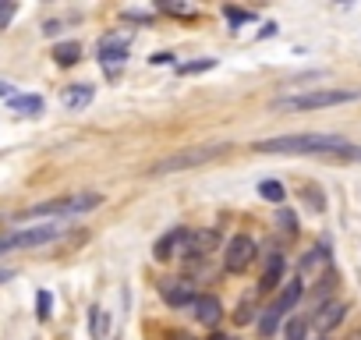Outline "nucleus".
I'll return each mask as SVG.
<instances>
[{"label":"nucleus","instance_id":"f257e3e1","mask_svg":"<svg viewBox=\"0 0 361 340\" xmlns=\"http://www.w3.org/2000/svg\"><path fill=\"white\" fill-rule=\"evenodd\" d=\"M252 152H284V156H326V160H361V145L340 138V135H322V132H301V135H280V138H262L252 142Z\"/></svg>","mask_w":361,"mask_h":340},{"label":"nucleus","instance_id":"f03ea898","mask_svg":"<svg viewBox=\"0 0 361 340\" xmlns=\"http://www.w3.org/2000/svg\"><path fill=\"white\" fill-rule=\"evenodd\" d=\"M227 152H230V142H198V145H185V149L170 152V156L156 160L153 167H149V174H153V177H163V174L195 170V167H205V163L227 156Z\"/></svg>","mask_w":361,"mask_h":340},{"label":"nucleus","instance_id":"7ed1b4c3","mask_svg":"<svg viewBox=\"0 0 361 340\" xmlns=\"http://www.w3.org/2000/svg\"><path fill=\"white\" fill-rule=\"evenodd\" d=\"M354 100H361V89H312V92H301V96L277 100L273 110L277 114H312V110H326V107H344Z\"/></svg>","mask_w":361,"mask_h":340},{"label":"nucleus","instance_id":"20e7f679","mask_svg":"<svg viewBox=\"0 0 361 340\" xmlns=\"http://www.w3.org/2000/svg\"><path fill=\"white\" fill-rule=\"evenodd\" d=\"M107 195L100 192H85V195H64V199H50L39 206H28L18 213V220H36V216H82V213H93L103 206Z\"/></svg>","mask_w":361,"mask_h":340},{"label":"nucleus","instance_id":"39448f33","mask_svg":"<svg viewBox=\"0 0 361 340\" xmlns=\"http://www.w3.org/2000/svg\"><path fill=\"white\" fill-rule=\"evenodd\" d=\"M64 234V227L57 224H36V227H21L15 234H4L0 238V256L4 252H18V249H39V244H50Z\"/></svg>","mask_w":361,"mask_h":340},{"label":"nucleus","instance_id":"423d86ee","mask_svg":"<svg viewBox=\"0 0 361 340\" xmlns=\"http://www.w3.org/2000/svg\"><path fill=\"white\" fill-rule=\"evenodd\" d=\"M255 256H259V244L248 234H234L223 249V269L227 273H245L255 262Z\"/></svg>","mask_w":361,"mask_h":340},{"label":"nucleus","instance_id":"0eeeda50","mask_svg":"<svg viewBox=\"0 0 361 340\" xmlns=\"http://www.w3.org/2000/svg\"><path fill=\"white\" fill-rule=\"evenodd\" d=\"M188 244H192V227H170V231L153 244V259L167 262V259H174L177 252L185 256V252H188Z\"/></svg>","mask_w":361,"mask_h":340},{"label":"nucleus","instance_id":"6e6552de","mask_svg":"<svg viewBox=\"0 0 361 340\" xmlns=\"http://www.w3.org/2000/svg\"><path fill=\"white\" fill-rule=\"evenodd\" d=\"M192 312H195V323L198 326H220V319H223V301L216 298V294H198L195 298V305H192Z\"/></svg>","mask_w":361,"mask_h":340},{"label":"nucleus","instance_id":"1a4fd4ad","mask_svg":"<svg viewBox=\"0 0 361 340\" xmlns=\"http://www.w3.org/2000/svg\"><path fill=\"white\" fill-rule=\"evenodd\" d=\"M128 60V39H120V36H107L103 43H100V64H103V71H117L120 64Z\"/></svg>","mask_w":361,"mask_h":340},{"label":"nucleus","instance_id":"9d476101","mask_svg":"<svg viewBox=\"0 0 361 340\" xmlns=\"http://www.w3.org/2000/svg\"><path fill=\"white\" fill-rule=\"evenodd\" d=\"M160 294H163V301H167L170 308H188V305H195V298H198L188 280H163V284H160Z\"/></svg>","mask_w":361,"mask_h":340},{"label":"nucleus","instance_id":"9b49d317","mask_svg":"<svg viewBox=\"0 0 361 340\" xmlns=\"http://www.w3.org/2000/svg\"><path fill=\"white\" fill-rule=\"evenodd\" d=\"M284 273H287V259H284V252H273V256L266 259V269H262V276H259V294L277 291L280 280H284Z\"/></svg>","mask_w":361,"mask_h":340},{"label":"nucleus","instance_id":"f8f14e48","mask_svg":"<svg viewBox=\"0 0 361 340\" xmlns=\"http://www.w3.org/2000/svg\"><path fill=\"white\" fill-rule=\"evenodd\" d=\"M344 316H347V301H329V305H322L319 312L312 316V326L319 333H329V330H337L344 323Z\"/></svg>","mask_w":361,"mask_h":340},{"label":"nucleus","instance_id":"ddd939ff","mask_svg":"<svg viewBox=\"0 0 361 340\" xmlns=\"http://www.w3.org/2000/svg\"><path fill=\"white\" fill-rule=\"evenodd\" d=\"M93 96H96V89L89 82H75V85H68L64 92H60V103H64L68 110H85L89 103H93Z\"/></svg>","mask_w":361,"mask_h":340},{"label":"nucleus","instance_id":"4468645a","mask_svg":"<svg viewBox=\"0 0 361 340\" xmlns=\"http://www.w3.org/2000/svg\"><path fill=\"white\" fill-rule=\"evenodd\" d=\"M213 249H220V231L202 227V231H192V244H188V252H185V256L202 259V256H209Z\"/></svg>","mask_w":361,"mask_h":340},{"label":"nucleus","instance_id":"2eb2a0df","mask_svg":"<svg viewBox=\"0 0 361 340\" xmlns=\"http://www.w3.org/2000/svg\"><path fill=\"white\" fill-rule=\"evenodd\" d=\"M315 269H333L329 266V241H319L315 249L301 259V280H305L308 273H315Z\"/></svg>","mask_w":361,"mask_h":340},{"label":"nucleus","instance_id":"dca6fc26","mask_svg":"<svg viewBox=\"0 0 361 340\" xmlns=\"http://www.w3.org/2000/svg\"><path fill=\"white\" fill-rule=\"evenodd\" d=\"M301 294H305V280H290V284H284V291H280V298H277V312L280 316H287L290 312V308L301 301Z\"/></svg>","mask_w":361,"mask_h":340},{"label":"nucleus","instance_id":"f3484780","mask_svg":"<svg viewBox=\"0 0 361 340\" xmlns=\"http://www.w3.org/2000/svg\"><path fill=\"white\" fill-rule=\"evenodd\" d=\"M53 60L60 68H71V64H78L82 60V43H75V39H68V43H57L53 46Z\"/></svg>","mask_w":361,"mask_h":340},{"label":"nucleus","instance_id":"a211bd4d","mask_svg":"<svg viewBox=\"0 0 361 340\" xmlns=\"http://www.w3.org/2000/svg\"><path fill=\"white\" fill-rule=\"evenodd\" d=\"M280 326H284V316L277 312V308H273V305H269V308H266V312L259 316V337H262V340H273Z\"/></svg>","mask_w":361,"mask_h":340},{"label":"nucleus","instance_id":"6ab92c4d","mask_svg":"<svg viewBox=\"0 0 361 340\" xmlns=\"http://www.w3.org/2000/svg\"><path fill=\"white\" fill-rule=\"evenodd\" d=\"M8 107H11L15 114L36 117V114H43V96H11V100H8Z\"/></svg>","mask_w":361,"mask_h":340},{"label":"nucleus","instance_id":"aec40b11","mask_svg":"<svg viewBox=\"0 0 361 340\" xmlns=\"http://www.w3.org/2000/svg\"><path fill=\"white\" fill-rule=\"evenodd\" d=\"M259 199L273 202V206H284L287 192H284V184H280L277 177H266V181H259Z\"/></svg>","mask_w":361,"mask_h":340},{"label":"nucleus","instance_id":"412c9836","mask_svg":"<svg viewBox=\"0 0 361 340\" xmlns=\"http://www.w3.org/2000/svg\"><path fill=\"white\" fill-rule=\"evenodd\" d=\"M89 326H93V340H107V333H110V316L103 312L100 305L89 308Z\"/></svg>","mask_w":361,"mask_h":340},{"label":"nucleus","instance_id":"4be33fe9","mask_svg":"<svg viewBox=\"0 0 361 340\" xmlns=\"http://www.w3.org/2000/svg\"><path fill=\"white\" fill-rule=\"evenodd\" d=\"M308 330H312V323H308L305 316H294V319L284 323V340H305Z\"/></svg>","mask_w":361,"mask_h":340},{"label":"nucleus","instance_id":"5701e85b","mask_svg":"<svg viewBox=\"0 0 361 340\" xmlns=\"http://www.w3.org/2000/svg\"><path fill=\"white\" fill-rule=\"evenodd\" d=\"M216 68V57H202V60H188V64H177V75H205Z\"/></svg>","mask_w":361,"mask_h":340},{"label":"nucleus","instance_id":"b1692460","mask_svg":"<svg viewBox=\"0 0 361 340\" xmlns=\"http://www.w3.org/2000/svg\"><path fill=\"white\" fill-rule=\"evenodd\" d=\"M301 199H308V209H312V213H322V209H326L319 184H301Z\"/></svg>","mask_w":361,"mask_h":340},{"label":"nucleus","instance_id":"393cba45","mask_svg":"<svg viewBox=\"0 0 361 340\" xmlns=\"http://www.w3.org/2000/svg\"><path fill=\"white\" fill-rule=\"evenodd\" d=\"M50 312H53V294H50V291H39V294H36V319L46 323Z\"/></svg>","mask_w":361,"mask_h":340},{"label":"nucleus","instance_id":"a878e982","mask_svg":"<svg viewBox=\"0 0 361 340\" xmlns=\"http://www.w3.org/2000/svg\"><path fill=\"white\" fill-rule=\"evenodd\" d=\"M156 11L180 15V18H192V15H195V8H192V4H174V0H160V4H156Z\"/></svg>","mask_w":361,"mask_h":340},{"label":"nucleus","instance_id":"bb28decb","mask_svg":"<svg viewBox=\"0 0 361 340\" xmlns=\"http://www.w3.org/2000/svg\"><path fill=\"white\" fill-rule=\"evenodd\" d=\"M223 15H227V21H230V28H241V25H248V21H255V11H237V8H227Z\"/></svg>","mask_w":361,"mask_h":340},{"label":"nucleus","instance_id":"cd10ccee","mask_svg":"<svg viewBox=\"0 0 361 340\" xmlns=\"http://www.w3.org/2000/svg\"><path fill=\"white\" fill-rule=\"evenodd\" d=\"M15 15H18V4H15V0H0V28H8V25L15 21Z\"/></svg>","mask_w":361,"mask_h":340},{"label":"nucleus","instance_id":"c85d7f7f","mask_svg":"<svg viewBox=\"0 0 361 340\" xmlns=\"http://www.w3.org/2000/svg\"><path fill=\"white\" fill-rule=\"evenodd\" d=\"M252 308H255L252 301H241V308H237V312H234V323H237V326L252 323V319H255V312H252Z\"/></svg>","mask_w":361,"mask_h":340},{"label":"nucleus","instance_id":"c756f323","mask_svg":"<svg viewBox=\"0 0 361 340\" xmlns=\"http://www.w3.org/2000/svg\"><path fill=\"white\" fill-rule=\"evenodd\" d=\"M277 220H280V227H284L287 234H297V216H294L290 209H280V213H277Z\"/></svg>","mask_w":361,"mask_h":340},{"label":"nucleus","instance_id":"7c9ffc66","mask_svg":"<svg viewBox=\"0 0 361 340\" xmlns=\"http://www.w3.org/2000/svg\"><path fill=\"white\" fill-rule=\"evenodd\" d=\"M149 64H153V68H160V64H174V53H153V57H149Z\"/></svg>","mask_w":361,"mask_h":340},{"label":"nucleus","instance_id":"2f4dec72","mask_svg":"<svg viewBox=\"0 0 361 340\" xmlns=\"http://www.w3.org/2000/svg\"><path fill=\"white\" fill-rule=\"evenodd\" d=\"M124 18H128V21H142V25L153 21V15H142V11H124Z\"/></svg>","mask_w":361,"mask_h":340},{"label":"nucleus","instance_id":"473e14b6","mask_svg":"<svg viewBox=\"0 0 361 340\" xmlns=\"http://www.w3.org/2000/svg\"><path fill=\"white\" fill-rule=\"evenodd\" d=\"M167 340H195L188 330H167Z\"/></svg>","mask_w":361,"mask_h":340},{"label":"nucleus","instance_id":"72a5a7b5","mask_svg":"<svg viewBox=\"0 0 361 340\" xmlns=\"http://www.w3.org/2000/svg\"><path fill=\"white\" fill-rule=\"evenodd\" d=\"M273 33H277V21H266V25H262V33H259V39H269Z\"/></svg>","mask_w":361,"mask_h":340},{"label":"nucleus","instance_id":"f704fd0d","mask_svg":"<svg viewBox=\"0 0 361 340\" xmlns=\"http://www.w3.org/2000/svg\"><path fill=\"white\" fill-rule=\"evenodd\" d=\"M60 33V21H46L43 25V36H57Z\"/></svg>","mask_w":361,"mask_h":340},{"label":"nucleus","instance_id":"c9c22d12","mask_svg":"<svg viewBox=\"0 0 361 340\" xmlns=\"http://www.w3.org/2000/svg\"><path fill=\"white\" fill-rule=\"evenodd\" d=\"M11 96H15L11 85H8V82H0V100H11Z\"/></svg>","mask_w":361,"mask_h":340},{"label":"nucleus","instance_id":"e433bc0d","mask_svg":"<svg viewBox=\"0 0 361 340\" xmlns=\"http://www.w3.org/2000/svg\"><path fill=\"white\" fill-rule=\"evenodd\" d=\"M8 280H15V269H0V284H8Z\"/></svg>","mask_w":361,"mask_h":340},{"label":"nucleus","instance_id":"4c0bfd02","mask_svg":"<svg viewBox=\"0 0 361 340\" xmlns=\"http://www.w3.org/2000/svg\"><path fill=\"white\" fill-rule=\"evenodd\" d=\"M209 340H237V337H230V333H213Z\"/></svg>","mask_w":361,"mask_h":340}]
</instances>
